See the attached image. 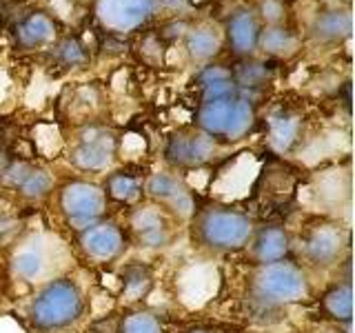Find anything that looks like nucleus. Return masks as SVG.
<instances>
[{
  "label": "nucleus",
  "mask_w": 355,
  "mask_h": 333,
  "mask_svg": "<svg viewBox=\"0 0 355 333\" xmlns=\"http://www.w3.org/2000/svg\"><path fill=\"white\" fill-rule=\"evenodd\" d=\"M313 293L306 266L295 262L293 258H284L269 264H255L247 278V302L251 316H269L282 314L286 307L304 302Z\"/></svg>",
  "instance_id": "nucleus-1"
},
{
  "label": "nucleus",
  "mask_w": 355,
  "mask_h": 333,
  "mask_svg": "<svg viewBox=\"0 0 355 333\" xmlns=\"http://www.w3.org/2000/svg\"><path fill=\"white\" fill-rule=\"evenodd\" d=\"M191 240L198 249L214 255L238 253L253 238L255 220L238 207L211 203L196 209L191 216Z\"/></svg>",
  "instance_id": "nucleus-2"
},
{
  "label": "nucleus",
  "mask_w": 355,
  "mask_h": 333,
  "mask_svg": "<svg viewBox=\"0 0 355 333\" xmlns=\"http://www.w3.org/2000/svg\"><path fill=\"white\" fill-rule=\"evenodd\" d=\"M87 298L80 284L69 275H58L44 282L31 298L27 318L33 329L42 333L64 331L85 318Z\"/></svg>",
  "instance_id": "nucleus-3"
},
{
  "label": "nucleus",
  "mask_w": 355,
  "mask_h": 333,
  "mask_svg": "<svg viewBox=\"0 0 355 333\" xmlns=\"http://www.w3.org/2000/svg\"><path fill=\"white\" fill-rule=\"evenodd\" d=\"M255 122V109L242 94L236 98L200 103L196 111V127L214 140L236 142L251 131Z\"/></svg>",
  "instance_id": "nucleus-4"
},
{
  "label": "nucleus",
  "mask_w": 355,
  "mask_h": 333,
  "mask_svg": "<svg viewBox=\"0 0 355 333\" xmlns=\"http://www.w3.org/2000/svg\"><path fill=\"white\" fill-rule=\"evenodd\" d=\"M107 196L103 187L92 180L73 178L58 189V211L64 222L76 231L103 220L107 216Z\"/></svg>",
  "instance_id": "nucleus-5"
},
{
  "label": "nucleus",
  "mask_w": 355,
  "mask_h": 333,
  "mask_svg": "<svg viewBox=\"0 0 355 333\" xmlns=\"http://www.w3.org/2000/svg\"><path fill=\"white\" fill-rule=\"evenodd\" d=\"M129 233L114 220H98L94 225L76 231V247L83 258L94 264H114L129 249Z\"/></svg>",
  "instance_id": "nucleus-6"
},
{
  "label": "nucleus",
  "mask_w": 355,
  "mask_h": 333,
  "mask_svg": "<svg viewBox=\"0 0 355 333\" xmlns=\"http://www.w3.org/2000/svg\"><path fill=\"white\" fill-rule=\"evenodd\" d=\"M349 231L336 222H318L302 236V255L313 269H331L349 253Z\"/></svg>",
  "instance_id": "nucleus-7"
},
{
  "label": "nucleus",
  "mask_w": 355,
  "mask_h": 333,
  "mask_svg": "<svg viewBox=\"0 0 355 333\" xmlns=\"http://www.w3.org/2000/svg\"><path fill=\"white\" fill-rule=\"evenodd\" d=\"M142 189H144V196H147L153 205L164 209L175 222L191 220V216L198 209L193 191L173 173L155 171L142 182Z\"/></svg>",
  "instance_id": "nucleus-8"
},
{
  "label": "nucleus",
  "mask_w": 355,
  "mask_h": 333,
  "mask_svg": "<svg viewBox=\"0 0 355 333\" xmlns=\"http://www.w3.org/2000/svg\"><path fill=\"white\" fill-rule=\"evenodd\" d=\"M129 240L144 249H162L175 236V220L158 205H136L129 211Z\"/></svg>",
  "instance_id": "nucleus-9"
},
{
  "label": "nucleus",
  "mask_w": 355,
  "mask_h": 333,
  "mask_svg": "<svg viewBox=\"0 0 355 333\" xmlns=\"http://www.w3.org/2000/svg\"><path fill=\"white\" fill-rule=\"evenodd\" d=\"M53 242L44 238H33L31 242H25L16 253L11 255V273L22 282H49L53 280Z\"/></svg>",
  "instance_id": "nucleus-10"
},
{
  "label": "nucleus",
  "mask_w": 355,
  "mask_h": 333,
  "mask_svg": "<svg viewBox=\"0 0 355 333\" xmlns=\"http://www.w3.org/2000/svg\"><path fill=\"white\" fill-rule=\"evenodd\" d=\"M158 0H96V16L111 31H133L147 22Z\"/></svg>",
  "instance_id": "nucleus-11"
},
{
  "label": "nucleus",
  "mask_w": 355,
  "mask_h": 333,
  "mask_svg": "<svg viewBox=\"0 0 355 333\" xmlns=\"http://www.w3.org/2000/svg\"><path fill=\"white\" fill-rule=\"evenodd\" d=\"M216 153V140L209 138L200 129L196 131H180L166 142V162L180 169H198L207 164Z\"/></svg>",
  "instance_id": "nucleus-12"
},
{
  "label": "nucleus",
  "mask_w": 355,
  "mask_h": 333,
  "mask_svg": "<svg viewBox=\"0 0 355 333\" xmlns=\"http://www.w3.org/2000/svg\"><path fill=\"white\" fill-rule=\"evenodd\" d=\"M114 155H116V144L111 133L105 129L92 127L83 136V140L71 149L69 160L76 169L87 173H100L109 169L111 162H114Z\"/></svg>",
  "instance_id": "nucleus-13"
},
{
  "label": "nucleus",
  "mask_w": 355,
  "mask_h": 333,
  "mask_svg": "<svg viewBox=\"0 0 355 333\" xmlns=\"http://www.w3.org/2000/svg\"><path fill=\"white\" fill-rule=\"evenodd\" d=\"M251 264H269L284 258H291V233L282 225H264L255 227L253 238L247 244Z\"/></svg>",
  "instance_id": "nucleus-14"
},
{
  "label": "nucleus",
  "mask_w": 355,
  "mask_h": 333,
  "mask_svg": "<svg viewBox=\"0 0 355 333\" xmlns=\"http://www.w3.org/2000/svg\"><path fill=\"white\" fill-rule=\"evenodd\" d=\"M153 269L144 262H127L120 269V298L125 305H138L151 293Z\"/></svg>",
  "instance_id": "nucleus-15"
},
{
  "label": "nucleus",
  "mask_w": 355,
  "mask_h": 333,
  "mask_svg": "<svg viewBox=\"0 0 355 333\" xmlns=\"http://www.w3.org/2000/svg\"><path fill=\"white\" fill-rule=\"evenodd\" d=\"M320 311L336 325H351L353 320V287L351 280L331 284L320 298Z\"/></svg>",
  "instance_id": "nucleus-16"
},
{
  "label": "nucleus",
  "mask_w": 355,
  "mask_h": 333,
  "mask_svg": "<svg viewBox=\"0 0 355 333\" xmlns=\"http://www.w3.org/2000/svg\"><path fill=\"white\" fill-rule=\"evenodd\" d=\"M227 33H229V42L236 53L247 56L255 49L260 38V27L258 20L251 14V11H238L229 18L227 25Z\"/></svg>",
  "instance_id": "nucleus-17"
},
{
  "label": "nucleus",
  "mask_w": 355,
  "mask_h": 333,
  "mask_svg": "<svg viewBox=\"0 0 355 333\" xmlns=\"http://www.w3.org/2000/svg\"><path fill=\"white\" fill-rule=\"evenodd\" d=\"M103 191H105L107 200H114V203L129 205V207L140 205V200L144 196L142 180L136 173H129V171H114V173H109L107 182L103 187Z\"/></svg>",
  "instance_id": "nucleus-18"
},
{
  "label": "nucleus",
  "mask_w": 355,
  "mask_h": 333,
  "mask_svg": "<svg viewBox=\"0 0 355 333\" xmlns=\"http://www.w3.org/2000/svg\"><path fill=\"white\" fill-rule=\"evenodd\" d=\"M313 36L320 40H342L351 38L353 31V18L349 9H327L320 11L313 20Z\"/></svg>",
  "instance_id": "nucleus-19"
},
{
  "label": "nucleus",
  "mask_w": 355,
  "mask_h": 333,
  "mask_svg": "<svg viewBox=\"0 0 355 333\" xmlns=\"http://www.w3.org/2000/svg\"><path fill=\"white\" fill-rule=\"evenodd\" d=\"M16 33L22 47H40V44H47L53 38L55 27L51 18L44 14H31L20 22Z\"/></svg>",
  "instance_id": "nucleus-20"
},
{
  "label": "nucleus",
  "mask_w": 355,
  "mask_h": 333,
  "mask_svg": "<svg viewBox=\"0 0 355 333\" xmlns=\"http://www.w3.org/2000/svg\"><path fill=\"white\" fill-rule=\"evenodd\" d=\"M116 333H166L160 316L149 309H131L120 318Z\"/></svg>",
  "instance_id": "nucleus-21"
},
{
  "label": "nucleus",
  "mask_w": 355,
  "mask_h": 333,
  "mask_svg": "<svg viewBox=\"0 0 355 333\" xmlns=\"http://www.w3.org/2000/svg\"><path fill=\"white\" fill-rule=\"evenodd\" d=\"M51 189H53L51 173L44 171V169H38V166H33L16 191L22 200H27V203H40V200H44L51 194Z\"/></svg>",
  "instance_id": "nucleus-22"
},
{
  "label": "nucleus",
  "mask_w": 355,
  "mask_h": 333,
  "mask_svg": "<svg viewBox=\"0 0 355 333\" xmlns=\"http://www.w3.org/2000/svg\"><path fill=\"white\" fill-rule=\"evenodd\" d=\"M187 51L193 60H209L220 51V38L216 31L207 27L193 29L187 36Z\"/></svg>",
  "instance_id": "nucleus-23"
},
{
  "label": "nucleus",
  "mask_w": 355,
  "mask_h": 333,
  "mask_svg": "<svg viewBox=\"0 0 355 333\" xmlns=\"http://www.w3.org/2000/svg\"><path fill=\"white\" fill-rule=\"evenodd\" d=\"M300 133V120L288 114H277L271 118V144L277 151L291 149Z\"/></svg>",
  "instance_id": "nucleus-24"
},
{
  "label": "nucleus",
  "mask_w": 355,
  "mask_h": 333,
  "mask_svg": "<svg viewBox=\"0 0 355 333\" xmlns=\"http://www.w3.org/2000/svg\"><path fill=\"white\" fill-rule=\"evenodd\" d=\"M258 42L262 44V49L266 53H273V56H288L293 53L297 47V40L295 36L288 29L284 27H269L260 33Z\"/></svg>",
  "instance_id": "nucleus-25"
},
{
  "label": "nucleus",
  "mask_w": 355,
  "mask_h": 333,
  "mask_svg": "<svg viewBox=\"0 0 355 333\" xmlns=\"http://www.w3.org/2000/svg\"><path fill=\"white\" fill-rule=\"evenodd\" d=\"M200 85H202V103L240 96V89L236 83H233V76L216 78V80H207V83H200Z\"/></svg>",
  "instance_id": "nucleus-26"
},
{
  "label": "nucleus",
  "mask_w": 355,
  "mask_h": 333,
  "mask_svg": "<svg viewBox=\"0 0 355 333\" xmlns=\"http://www.w3.org/2000/svg\"><path fill=\"white\" fill-rule=\"evenodd\" d=\"M266 78H269V71H266V67L260 65V62H247L242 65L236 78H233V83L238 85V89L242 87H260L266 83Z\"/></svg>",
  "instance_id": "nucleus-27"
},
{
  "label": "nucleus",
  "mask_w": 355,
  "mask_h": 333,
  "mask_svg": "<svg viewBox=\"0 0 355 333\" xmlns=\"http://www.w3.org/2000/svg\"><path fill=\"white\" fill-rule=\"evenodd\" d=\"M33 169L31 164H27V162H22V160H18V162H11L9 166H5L3 171H0V182H3L7 189H16L20 187V182L25 180L27 178V173Z\"/></svg>",
  "instance_id": "nucleus-28"
},
{
  "label": "nucleus",
  "mask_w": 355,
  "mask_h": 333,
  "mask_svg": "<svg viewBox=\"0 0 355 333\" xmlns=\"http://www.w3.org/2000/svg\"><path fill=\"white\" fill-rule=\"evenodd\" d=\"M58 56H60V60L64 65H69V67H78V65H85L87 62V53H85V47L78 40L69 38V40H64L60 44V49H58Z\"/></svg>",
  "instance_id": "nucleus-29"
},
{
  "label": "nucleus",
  "mask_w": 355,
  "mask_h": 333,
  "mask_svg": "<svg viewBox=\"0 0 355 333\" xmlns=\"http://www.w3.org/2000/svg\"><path fill=\"white\" fill-rule=\"evenodd\" d=\"M182 333H244V329L236 325H225V322H205V325H191Z\"/></svg>",
  "instance_id": "nucleus-30"
},
{
  "label": "nucleus",
  "mask_w": 355,
  "mask_h": 333,
  "mask_svg": "<svg viewBox=\"0 0 355 333\" xmlns=\"http://www.w3.org/2000/svg\"><path fill=\"white\" fill-rule=\"evenodd\" d=\"M262 16L269 20V22L280 20V16H282L280 0H264V3H262Z\"/></svg>",
  "instance_id": "nucleus-31"
},
{
  "label": "nucleus",
  "mask_w": 355,
  "mask_h": 333,
  "mask_svg": "<svg viewBox=\"0 0 355 333\" xmlns=\"http://www.w3.org/2000/svg\"><path fill=\"white\" fill-rule=\"evenodd\" d=\"M225 76H231V71L222 69V67H207V69L200 74V83L216 80V78H225Z\"/></svg>",
  "instance_id": "nucleus-32"
}]
</instances>
